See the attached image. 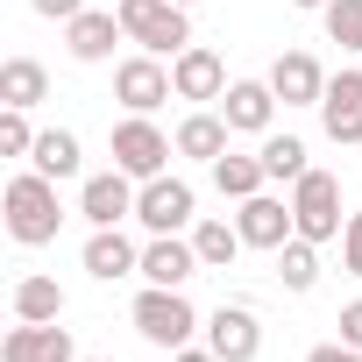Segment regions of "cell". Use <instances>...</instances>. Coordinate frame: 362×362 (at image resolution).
<instances>
[{
    "instance_id": "34",
    "label": "cell",
    "mask_w": 362,
    "mask_h": 362,
    "mask_svg": "<svg viewBox=\"0 0 362 362\" xmlns=\"http://www.w3.org/2000/svg\"><path fill=\"white\" fill-rule=\"evenodd\" d=\"M291 8H327V0H291Z\"/></svg>"
},
{
    "instance_id": "17",
    "label": "cell",
    "mask_w": 362,
    "mask_h": 362,
    "mask_svg": "<svg viewBox=\"0 0 362 362\" xmlns=\"http://www.w3.org/2000/svg\"><path fill=\"white\" fill-rule=\"evenodd\" d=\"M221 114H228V128H235V135H263V128H270V114H277L270 78H235V86L221 93Z\"/></svg>"
},
{
    "instance_id": "31",
    "label": "cell",
    "mask_w": 362,
    "mask_h": 362,
    "mask_svg": "<svg viewBox=\"0 0 362 362\" xmlns=\"http://www.w3.org/2000/svg\"><path fill=\"white\" fill-rule=\"evenodd\" d=\"M341 341H348V348H362V298H348V305H341Z\"/></svg>"
},
{
    "instance_id": "27",
    "label": "cell",
    "mask_w": 362,
    "mask_h": 362,
    "mask_svg": "<svg viewBox=\"0 0 362 362\" xmlns=\"http://www.w3.org/2000/svg\"><path fill=\"white\" fill-rule=\"evenodd\" d=\"M327 43H341V50H355L362 57V0H327Z\"/></svg>"
},
{
    "instance_id": "32",
    "label": "cell",
    "mask_w": 362,
    "mask_h": 362,
    "mask_svg": "<svg viewBox=\"0 0 362 362\" xmlns=\"http://www.w3.org/2000/svg\"><path fill=\"white\" fill-rule=\"evenodd\" d=\"M305 362H362V348H348V341H320Z\"/></svg>"
},
{
    "instance_id": "18",
    "label": "cell",
    "mask_w": 362,
    "mask_h": 362,
    "mask_svg": "<svg viewBox=\"0 0 362 362\" xmlns=\"http://www.w3.org/2000/svg\"><path fill=\"white\" fill-rule=\"evenodd\" d=\"M86 270H93L100 284H114V277H135V270H142V249H135L121 228H93V242H86Z\"/></svg>"
},
{
    "instance_id": "23",
    "label": "cell",
    "mask_w": 362,
    "mask_h": 362,
    "mask_svg": "<svg viewBox=\"0 0 362 362\" xmlns=\"http://www.w3.org/2000/svg\"><path fill=\"white\" fill-rule=\"evenodd\" d=\"M192 249H199V263H206V270H228L249 242H242V228H235V221H192Z\"/></svg>"
},
{
    "instance_id": "21",
    "label": "cell",
    "mask_w": 362,
    "mask_h": 362,
    "mask_svg": "<svg viewBox=\"0 0 362 362\" xmlns=\"http://www.w3.org/2000/svg\"><path fill=\"white\" fill-rule=\"evenodd\" d=\"M78 135L71 128H43L36 135V149H29V170H43V177H78Z\"/></svg>"
},
{
    "instance_id": "24",
    "label": "cell",
    "mask_w": 362,
    "mask_h": 362,
    "mask_svg": "<svg viewBox=\"0 0 362 362\" xmlns=\"http://www.w3.org/2000/svg\"><path fill=\"white\" fill-rule=\"evenodd\" d=\"M277 277H284V291H313V284H320V242L291 235V242L277 249Z\"/></svg>"
},
{
    "instance_id": "15",
    "label": "cell",
    "mask_w": 362,
    "mask_h": 362,
    "mask_svg": "<svg viewBox=\"0 0 362 362\" xmlns=\"http://www.w3.org/2000/svg\"><path fill=\"white\" fill-rule=\"evenodd\" d=\"M320 128H327V142H362V71H334L327 78Z\"/></svg>"
},
{
    "instance_id": "16",
    "label": "cell",
    "mask_w": 362,
    "mask_h": 362,
    "mask_svg": "<svg viewBox=\"0 0 362 362\" xmlns=\"http://www.w3.org/2000/svg\"><path fill=\"white\" fill-rule=\"evenodd\" d=\"M121 36H128V29H121V15H107V8H86V15L64 22V50H71L78 64H107Z\"/></svg>"
},
{
    "instance_id": "22",
    "label": "cell",
    "mask_w": 362,
    "mask_h": 362,
    "mask_svg": "<svg viewBox=\"0 0 362 362\" xmlns=\"http://www.w3.org/2000/svg\"><path fill=\"white\" fill-rule=\"evenodd\" d=\"M214 170V185H221V199H256L263 185H270V170H263V156H221V163H206Z\"/></svg>"
},
{
    "instance_id": "3",
    "label": "cell",
    "mask_w": 362,
    "mask_h": 362,
    "mask_svg": "<svg viewBox=\"0 0 362 362\" xmlns=\"http://www.w3.org/2000/svg\"><path fill=\"white\" fill-rule=\"evenodd\" d=\"M121 29H128V43H142L149 57H177V50H185L192 43V8H177V0H121Z\"/></svg>"
},
{
    "instance_id": "8",
    "label": "cell",
    "mask_w": 362,
    "mask_h": 362,
    "mask_svg": "<svg viewBox=\"0 0 362 362\" xmlns=\"http://www.w3.org/2000/svg\"><path fill=\"white\" fill-rule=\"evenodd\" d=\"M0 362H78V348H71V327L57 320H15L0 341Z\"/></svg>"
},
{
    "instance_id": "12",
    "label": "cell",
    "mask_w": 362,
    "mask_h": 362,
    "mask_svg": "<svg viewBox=\"0 0 362 362\" xmlns=\"http://www.w3.org/2000/svg\"><path fill=\"white\" fill-rule=\"evenodd\" d=\"M170 86H177V100H221V93H228V64H221V50L185 43V50L170 57Z\"/></svg>"
},
{
    "instance_id": "5",
    "label": "cell",
    "mask_w": 362,
    "mask_h": 362,
    "mask_svg": "<svg viewBox=\"0 0 362 362\" xmlns=\"http://www.w3.org/2000/svg\"><path fill=\"white\" fill-rule=\"evenodd\" d=\"M291 221L305 242H334L348 221H341V177L334 170H305L298 185H291Z\"/></svg>"
},
{
    "instance_id": "1",
    "label": "cell",
    "mask_w": 362,
    "mask_h": 362,
    "mask_svg": "<svg viewBox=\"0 0 362 362\" xmlns=\"http://www.w3.org/2000/svg\"><path fill=\"white\" fill-rule=\"evenodd\" d=\"M8 235L22 242V249H43V242H57V228H64V206H57V177H43V170H22V177H8Z\"/></svg>"
},
{
    "instance_id": "2",
    "label": "cell",
    "mask_w": 362,
    "mask_h": 362,
    "mask_svg": "<svg viewBox=\"0 0 362 362\" xmlns=\"http://www.w3.org/2000/svg\"><path fill=\"white\" fill-rule=\"evenodd\" d=\"M128 320H135V334H142L149 348H163V355H170V348H185V341L199 334V313H192V298H185V291H170V284H142Z\"/></svg>"
},
{
    "instance_id": "7",
    "label": "cell",
    "mask_w": 362,
    "mask_h": 362,
    "mask_svg": "<svg viewBox=\"0 0 362 362\" xmlns=\"http://www.w3.org/2000/svg\"><path fill=\"white\" fill-rule=\"evenodd\" d=\"M114 100L128 107V114H156L163 100H177V86H170V64L163 57H121L114 64Z\"/></svg>"
},
{
    "instance_id": "30",
    "label": "cell",
    "mask_w": 362,
    "mask_h": 362,
    "mask_svg": "<svg viewBox=\"0 0 362 362\" xmlns=\"http://www.w3.org/2000/svg\"><path fill=\"white\" fill-rule=\"evenodd\" d=\"M29 8H36L43 22H71V15H86V0H29Z\"/></svg>"
},
{
    "instance_id": "25",
    "label": "cell",
    "mask_w": 362,
    "mask_h": 362,
    "mask_svg": "<svg viewBox=\"0 0 362 362\" xmlns=\"http://www.w3.org/2000/svg\"><path fill=\"white\" fill-rule=\"evenodd\" d=\"M15 320H64V284L57 277H22L15 284Z\"/></svg>"
},
{
    "instance_id": "20",
    "label": "cell",
    "mask_w": 362,
    "mask_h": 362,
    "mask_svg": "<svg viewBox=\"0 0 362 362\" xmlns=\"http://www.w3.org/2000/svg\"><path fill=\"white\" fill-rule=\"evenodd\" d=\"M50 100V71L36 57H8L0 64V107H43Z\"/></svg>"
},
{
    "instance_id": "26",
    "label": "cell",
    "mask_w": 362,
    "mask_h": 362,
    "mask_svg": "<svg viewBox=\"0 0 362 362\" xmlns=\"http://www.w3.org/2000/svg\"><path fill=\"white\" fill-rule=\"evenodd\" d=\"M256 156H263V170H270V177H284V185H298V177L313 170L298 135H263V149H256Z\"/></svg>"
},
{
    "instance_id": "35",
    "label": "cell",
    "mask_w": 362,
    "mask_h": 362,
    "mask_svg": "<svg viewBox=\"0 0 362 362\" xmlns=\"http://www.w3.org/2000/svg\"><path fill=\"white\" fill-rule=\"evenodd\" d=\"M177 8H199V0H177Z\"/></svg>"
},
{
    "instance_id": "9",
    "label": "cell",
    "mask_w": 362,
    "mask_h": 362,
    "mask_svg": "<svg viewBox=\"0 0 362 362\" xmlns=\"http://www.w3.org/2000/svg\"><path fill=\"white\" fill-rule=\"evenodd\" d=\"M199 270H206V263H199L192 235H149V242H142V270H135V277H149V284H170V291H185Z\"/></svg>"
},
{
    "instance_id": "33",
    "label": "cell",
    "mask_w": 362,
    "mask_h": 362,
    "mask_svg": "<svg viewBox=\"0 0 362 362\" xmlns=\"http://www.w3.org/2000/svg\"><path fill=\"white\" fill-rule=\"evenodd\" d=\"M170 362H221V355H214V348H192V341H185V348H170Z\"/></svg>"
},
{
    "instance_id": "10",
    "label": "cell",
    "mask_w": 362,
    "mask_h": 362,
    "mask_svg": "<svg viewBox=\"0 0 362 362\" xmlns=\"http://www.w3.org/2000/svg\"><path fill=\"white\" fill-rule=\"evenodd\" d=\"M135 177L114 163V170H100V177H86V192H78V214L93 221V228H121V221H135Z\"/></svg>"
},
{
    "instance_id": "36",
    "label": "cell",
    "mask_w": 362,
    "mask_h": 362,
    "mask_svg": "<svg viewBox=\"0 0 362 362\" xmlns=\"http://www.w3.org/2000/svg\"><path fill=\"white\" fill-rule=\"evenodd\" d=\"M78 362H100V355H78Z\"/></svg>"
},
{
    "instance_id": "29",
    "label": "cell",
    "mask_w": 362,
    "mask_h": 362,
    "mask_svg": "<svg viewBox=\"0 0 362 362\" xmlns=\"http://www.w3.org/2000/svg\"><path fill=\"white\" fill-rule=\"evenodd\" d=\"M341 270L362 277V214H348V228H341Z\"/></svg>"
},
{
    "instance_id": "14",
    "label": "cell",
    "mask_w": 362,
    "mask_h": 362,
    "mask_svg": "<svg viewBox=\"0 0 362 362\" xmlns=\"http://www.w3.org/2000/svg\"><path fill=\"white\" fill-rule=\"evenodd\" d=\"M235 228H242V242H249V249H284V242L298 235V221H291V199H270V192L242 199Z\"/></svg>"
},
{
    "instance_id": "6",
    "label": "cell",
    "mask_w": 362,
    "mask_h": 362,
    "mask_svg": "<svg viewBox=\"0 0 362 362\" xmlns=\"http://www.w3.org/2000/svg\"><path fill=\"white\" fill-rule=\"evenodd\" d=\"M192 214H199V192L185 185V177H142V199H135V221L149 228V235H177V228H192Z\"/></svg>"
},
{
    "instance_id": "13",
    "label": "cell",
    "mask_w": 362,
    "mask_h": 362,
    "mask_svg": "<svg viewBox=\"0 0 362 362\" xmlns=\"http://www.w3.org/2000/svg\"><path fill=\"white\" fill-rule=\"evenodd\" d=\"M270 93H277L284 107H320V100H327L320 57H313V50H284V57L270 64Z\"/></svg>"
},
{
    "instance_id": "28",
    "label": "cell",
    "mask_w": 362,
    "mask_h": 362,
    "mask_svg": "<svg viewBox=\"0 0 362 362\" xmlns=\"http://www.w3.org/2000/svg\"><path fill=\"white\" fill-rule=\"evenodd\" d=\"M29 149H36L29 107H8V114H0V156H29Z\"/></svg>"
},
{
    "instance_id": "4",
    "label": "cell",
    "mask_w": 362,
    "mask_h": 362,
    "mask_svg": "<svg viewBox=\"0 0 362 362\" xmlns=\"http://www.w3.org/2000/svg\"><path fill=\"white\" fill-rule=\"evenodd\" d=\"M114 163L135 177V185H142V177H163V163H170V149H177V135H163L149 114H128V121H114Z\"/></svg>"
},
{
    "instance_id": "19",
    "label": "cell",
    "mask_w": 362,
    "mask_h": 362,
    "mask_svg": "<svg viewBox=\"0 0 362 362\" xmlns=\"http://www.w3.org/2000/svg\"><path fill=\"white\" fill-rule=\"evenodd\" d=\"M228 135H235L228 114H206V107H199V114L177 121V156H192V163H221V156H228Z\"/></svg>"
},
{
    "instance_id": "11",
    "label": "cell",
    "mask_w": 362,
    "mask_h": 362,
    "mask_svg": "<svg viewBox=\"0 0 362 362\" xmlns=\"http://www.w3.org/2000/svg\"><path fill=\"white\" fill-rule=\"evenodd\" d=\"M206 348H214L221 362H256V355H263V320H256L249 305H221V313L206 320Z\"/></svg>"
}]
</instances>
